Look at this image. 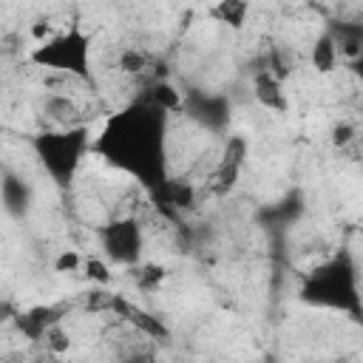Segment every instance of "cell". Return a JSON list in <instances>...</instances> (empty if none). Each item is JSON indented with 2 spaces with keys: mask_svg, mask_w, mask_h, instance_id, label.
I'll use <instances>...</instances> for the list:
<instances>
[{
  "mask_svg": "<svg viewBox=\"0 0 363 363\" xmlns=\"http://www.w3.org/2000/svg\"><path fill=\"white\" fill-rule=\"evenodd\" d=\"M145 96L153 102V105H159L164 113H182V105H184V91H179L170 79H156L147 91H145Z\"/></svg>",
  "mask_w": 363,
  "mask_h": 363,
  "instance_id": "14",
  "label": "cell"
},
{
  "mask_svg": "<svg viewBox=\"0 0 363 363\" xmlns=\"http://www.w3.org/2000/svg\"><path fill=\"white\" fill-rule=\"evenodd\" d=\"M79 272H85V278H88L91 284H96V286H108V284L113 281V267H111L102 255H85Z\"/></svg>",
  "mask_w": 363,
  "mask_h": 363,
  "instance_id": "17",
  "label": "cell"
},
{
  "mask_svg": "<svg viewBox=\"0 0 363 363\" xmlns=\"http://www.w3.org/2000/svg\"><path fill=\"white\" fill-rule=\"evenodd\" d=\"M45 111H48V116L54 119V125H74L79 108H77L74 99H68V96H62V94H51V96L45 99Z\"/></svg>",
  "mask_w": 363,
  "mask_h": 363,
  "instance_id": "16",
  "label": "cell"
},
{
  "mask_svg": "<svg viewBox=\"0 0 363 363\" xmlns=\"http://www.w3.org/2000/svg\"><path fill=\"white\" fill-rule=\"evenodd\" d=\"M28 62L43 71L74 77L82 85H94V37L74 23L65 31H54L51 37L34 43Z\"/></svg>",
  "mask_w": 363,
  "mask_h": 363,
  "instance_id": "3",
  "label": "cell"
},
{
  "mask_svg": "<svg viewBox=\"0 0 363 363\" xmlns=\"http://www.w3.org/2000/svg\"><path fill=\"white\" fill-rule=\"evenodd\" d=\"M354 139H357V128H354V125L340 122V125L332 128V142H335L337 147H346V145H352Z\"/></svg>",
  "mask_w": 363,
  "mask_h": 363,
  "instance_id": "21",
  "label": "cell"
},
{
  "mask_svg": "<svg viewBox=\"0 0 363 363\" xmlns=\"http://www.w3.org/2000/svg\"><path fill=\"white\" fill-rule=\"evenodd\" d=\"M105 312H113L116 318H122L125 323H130L142 337H150V340H164L170 332H167V326H164V320L159 318V315H153L150 309H145V306H139V303H133L130 298H125V295H108V309Z\"/></svg>",
  "mask_w": 363,
  "mask_h": 363,
  "instance_id": "7",
  "label": "cell"
},
{
  "mask_svg": "<svg viewBox=\"0 0 363 363\" xmlns=\"http://www.w3.org/2000/svg\"><path fill=\"white\" fill-rule=\"evenodd\" d=\"M116 68H119L122 74H128V77H136V74H142V71L147 68V54L139 51V48H133V45H128V48L119 51Z\"/></svg>",
  "mask_w": 363,
  "mask_h": 363,
  "instance_id": "18",
  "label": "cell"
},
{
  "mask_svg": "<svg viewBox=\"0 0 363 363\" xmlns=\"http://www.w3.org/2000/svg\"><path fill=\"white\" fill-rule=\"evenodd\" d=\"M207 14L213 23H218L230 31H241L252 14V3L250 0H216Z\"/></svg>",
  "mask_w": 363,
  "mask_h": 363,
  "instance_id": "12",
  "label": "cell"
},
{
  "mask_svg": "<svg viewBox=\"0 0 363 363\" xmlns=\"http://www.w3.org/2000/svg\"><path fill=\"white\" fill-rule=\"evenodd\" d=\"M301 298L320 309H337L349 315H360V289H357V267L340 252L326 264L315 267L301 286Z\"/></svg>",
  "mask_w": 363,
  "mask_h": 363,
  "instance_id": "4",
  "label": "cell"
},
{
  "mask_svg": "<svg viewBox=\"0 0 363 363\" xmlns=\"http://www.w3.org/2000/svg\"><path fill=\"white\" fill-rule=\"evenodd\" d=\"M91 128L85 122H74V125H54L45 128L40 133L31 136V150L40 162V167L45 170V176L68 190L85 162V156H91Z\"/></svg>",
  "mask_w": 363,
  "mask_h": 363,
  "instance_id": "2",
  "label": "cell"
},
{
  "mask_svg": "<svg viewBox=\"0 0 363 363\" xmlns=\"http://www.w3.org/2000/svg\"><path fill=\"white\" fill-rule=\"evenodd\" d=\"M31 184L17 176V173H3L0 176V204L11 218H23L31 210Z\"/></svg>",
  "mask_w": 363,
  "mask_h": 363,
  "instance_id": "11",
  "label": "cell"
},
{
  "mask_svg": "<svg viewBox=\"0 0 363 363\" xmlns=\"http://www.w3.org/2000/svg\"><path fill=\"white\" fill-rule=\"evenodd\" d=\"M340 62V51H337V43L332 37V31H323L315 37V43L309 45V65L318 71V74H332Z\"/></svg>",
  "mask_w": 363,
  "mask_h": 363,
  "instance_id": "13",
  "label": "cell"
},
{
  "mask_svg": "<svg viewBox=\"0 0 363 363\" xmlns=\"http://www.w3.org/2000/svg\"><path fill=\"white\" fill-rule=\"evenodd\" d=\"M99 250H102V258L111 267L130 269L133 264L142 261V250H145L142 224L133 216H116V218H111L108 224L99 227Z\"/></svg>",
  "mask_w": 363,
  "mask_h": 363,
  "instance_id": "5",
  "label": "cell"
},
{
  "mask_svg": "<svg viewBox=\"0 0 363 363\" xmlns=\"http://www.w3.org/2000/svg\"><path fill=\"white\" fill-rule=\"evenodd\" d=\"M130 272H133V281H136L139 292H156L167 278V269L156 261H139V264L130 267Z\"/></svg>",
  "mask_w": 363,
  "mask_h": 363,
  "instance_id": "15",
  "label": "cell"
},
{
  "mask_svg": "<svg viewBox=\"0 0 363 363\" xmlns=\"http://www.w3.org/2000/svg\"><path fill=\"white\" fill-rule=\"evenodd\" d=\"M48 346H51V352H57V354H62L68 346H71V337L65 335V329H62V323H54L48 332H45V337H43Z\"/></svg>",
  "mask_w": 363,
  "mask_h": 363,
  "instance_id": "20",
  "label": "cell"
},
{
  "mask_svg": "<svg viewBox=\"0 0 363 363\" xmlns=\"http://www.w3.org/2000/svg\"><path fill=\"white\" fill-rule=\"evenodd\" d=\"M11 323L20 329V335L26 340H43L45 332L54 323H62V309L60 306H28V309H17Z\"/></svg>",
  "mask_w": 363,
  "mask_h": 363,
  "instance_id": "10",
  "label": "cell"
},
{
  "mask_svg": "<svg viewBox=\"0 0 363 363\" xmlns=\"http://www.w3.org/2000/svg\"><path fill=\"white\" fill-rule=\"evenodd\" d=\"M182 113L196 119L204 130L221 133L230 122V102L221 94H207V91H184V105Z\"/></svg>",
  "mask_w": 363,
  "mask_h": 363,
  "instance_id": "6",
  "label": "cell"
},
{
  "mask_svg": "<svg viewBox=\"0 0 363 363\" xmlns=\"http://www.w3.org/2000/svg\"><path fill=\"white\" fill-rule=\"evenodd\" d=\"M167 119L145 94L111 113L96 136H91V156L113 170L130 176L150 196H159L170 179L167 167Z\"/></svg>",
  "mask_w": 363,
  "mask_h": 363,
  "instance_id": "1",
  "label": "cell"
},
{
  "mask_svg": "<svg viewBox=\"0 0 363 363\" xmlns=\"http://www.w3.org/2000/svg\"><path fill=\"white\" fill-rule=\"evenodd\" d=\"M51 34H54V28H51L48 20H34V23H31V40H34V43H40V40H45V37H51Z\"/></svg>",
  "mask_w": 363,
  "mask_h": 363,
  "instance_id": "22",
  "label": "cell"
},
{
  "mask_svg": "<svg viewBox=\"0 0 363 363\" xmlns=\"http://www.w3.org/2000/svg\"><path fill=\"white\" fill-rule=\"evenodd\" d=\"M250 156V142L244 139V136H230L227 142H224V153H221V159H218V167H216V173H213V187H216V193H230L233 187H235V182H238V176H241V170H244V159Z\"/></svg>",
  "mask_w": 363,
  "mask_h": 363,
  "instance_id": "8",
  "label": "cell"
},
{
  "mask_svg": "<svg viewBox=\"0 0 363 363\" xmlns=\"http://www.w3.org/2000/svg\"><path fill=\"white\" fill-rule=\"evenodd\" d=\"M82 252L79 250H60V255L54 258V272L68 275V272H79L82 269Z\"/></svg>",
  "mask_w": 363,
  "mask_h": 363,
  "instance_id": "19",
  "label": "cell"
},
{
  "mask_svg": "<svg viewBox=\"0 0 363 363\" xmlns=\"http://www.w3.org/2000/svg\"><path fill=\"white\" fill-rule=\"evenodd\" d=\"M252 99L272 113H286L289 111V94L281 82V77L272 68H258L252 74Z\"/></svg>",
  "mask_w": 363,
  "mask_h": 363,
  "instance_id": "9",
  "label": "cell"
}]
</instances>
